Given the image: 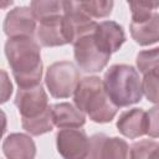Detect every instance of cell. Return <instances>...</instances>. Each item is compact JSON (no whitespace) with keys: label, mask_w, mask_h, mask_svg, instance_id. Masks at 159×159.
Returning <instances> with one entry per match:
<instances>
[{"label":"cell","mask_w":159,"mask_h":159,"mask_svg":"<svg viewBox=\"0 0 159 159\" xmlns=\"http://www.w3.org/2000/svg\"><path fill=\"white\" fill-rule=\"evenodd\" d=\"M5 56L19 88L41 84V48L32 37H12L5 42Z\"/></svg>","instance_id":"obj_1"},{"label":"cell","mask_w":159,"mask_h":159,"mask_svg":"<svg viewBox=\"0 0 159 159\" xmlns=\"http://www.w3.org/2000/svg\"><path fill=\"white\" fill-rule=\"evenodd\" d=\"M135 63L139 72L143 73V76L148 73L158 72L159 71V48L154 47L152 50L140 51L137 55Z\"/></svg>","instance_id":"obj_19"},{"label":"cell","mask_w":159,"mask_h":159,"mask_svg":"<svg viewBox=\"0 0 159 159\" xmlns=\"http://www.w3.org/2000/svg\"><path fill=\"white\" fill-rule=\"evenodd\" d=\"M80 81V71L70 61L53 62L46 70L45 83L53 98L71 97Z\"/></svg>","instance_id":"obj_4"},{"label":"cell","mask_w":159,"mask_h":159,"mask_svg":"<svg viewBox=\"0 0 159 159\" xmlns=\"http://www.w3.org/2000/svg\"><path fill=\"white\" fill-rule=\"evenodd\" d=\"M158 77L159 72L144 75L142 80V93L154 104L158 103Z\"/></svg>","instance_id":"obj_22"},{"label":"cell","mask_w":159,"mask_h":159,"mask_svg":"<svg viewBox=\"0 0 159 159\" xmlns=\"http://www.w3.org/2000/svg\"><path fill=\"white\" fill-rule=\"evenodd\" d=\"M63 29L68 43H75L83 36L93 34L97 22L86 15L77 1H63Z\"/></svg>","instance_id":"obj_7"},{"label":"cell","mask_w":159,"mask_h":159,"mask_svg":"<svg viewBox=\"0 0 159 159\" xmlns=\"http://www.w3.org/2000/svg\"><path fill=\"white\" fill-rule=\"evenodd\" d=\"M6 125H7V118L6 114L2 109H0V139L2 138L5 130H6Z\"/></svg>","instance_id":"obj_25"},{"label":"cell","mask_w":159,"mask_h":159,"mask_svg":"<svg viewBox=\"0 0 159 159\" xmlns=\"http://www.w3.org/2000/svg\"><path fill=\"white\" fill-rule=\"evenodd\" d=\"M37 43L43 47H56L67 45V39L63 29L62 15L52 16L40 21L39 27H36Z\"/></svg>","instance_id":"obj_12"},{"label":"cell","mask_w":159,"mask_h":159,"mask_svg":"<svg viewBox=\"0 0 159 159\" xmlns=\"http://www.w3.org/2000/svg\"><path fill=\"white\" fill-rule=\"evenodd\" d=\"M53 125L60 129H76L86 123V116L68 102H61L51 106Z\"/></svg>","instance_id":"obj_15"},{"label":"cell","mask_w":159,"mask_h":159,"mask_svg":"<svg viewBox=\"0 0 159 159\" xmlns=\"http://www.w3.org/2000/svg\"><path fill=\"white\" fill-rule=\"evenodd\" d=\"M118 132L129 138L135 139L147 134V112L143 108H132L119 114L117 119Z\"/></svg>","instance_id":"obj_13"},{"label":"cell","mask_w":159,"mask_h":159,"mask_svg":"<svg viewBox=\"0 0 159 159\" xmlns=\"http://www.w3.org/2000/svg\"><path fill=\"white\" fill-rule=\"evenodd\" d=\"M15 106L21 114V122L36 119L51 108L42 84L30 88H19L15 96Z\"/></svg>","instance_id":"obj_6"},{"label":"cell","mask_w":159,"mask_h":159,"mask_svg":"<svg viewBox=\"0 0 159 159\" xmlns=\"http://www.w3.org/2000/svg\"><path fill=\"white\" fill-rule=\"evenodd\" d=\"M30 9L37 21L57 15H63V1L56 0H34L30 2Z\"/></svg>","instance_id":"obj_17"},{"label":"cell","mask_w":159,"mask_h":159,"mask_svg":"<svg viewBox=\"0 0 159 159\" xmlns=\"http://www.w3.org/2000/svg\"><path fill=\"white\" fill-rule=\"evenodd\" d=\"M147 135L152 137L153 139L158 138L159 135V127H158V107H153L147 112Z\"/></svg>","instance_id":"obj_24"},{"label":"cell","mask_w":159,"mask_h":159,"mask_svg":"<svg viewBox=\"0 0 159 159\" xmlns=\"http://www.w3.org/2000/svg\"><path fill=\"white\" fill-rule=\"evenodd\" d=\"M2 152L7 159H35L36 144L25 133H11L4 139Z\"/></svg>","instance_id":"obj_14"},{"label":"cell","mask_w":159,"mask_h":159,"mask_svg":"<svg viewBox=\"0 0 159 159\" xmlns=\"http://www.w3.org/2000/svg\"><path fill=\"white\" fill-rule=\"evenodd\" d=\"M73 102L77 109L96 123H109L118 112L98 76L81 78L73 92Z\"/></svg>","instance_id":"obj_2"},{"label":"cell","mask_w":159,"mask_h":159,"mask_svg":"<svg viewBox=\"0 0 159 159\" xmlns=\"http://www.w3.org/2000/svg\"><path fill=\"white\" fill-rule=\"evenodd\" d=\"M132 11V21H143L149 19L157 10L159 2L158 1H130L128 2Z\"/></svg>","instance_id":"obj_21"},{"label":"cell","mask_w":159,"mask_h":159,"mask_svg":"<svg viewBox=\"0 0 159 159\" xmlns=\"http://www.w3.org/2000/svg\"><path fill=\"white\" fill-rule=\"evenodd\" d=\"M93 39L102 51L112 55L122 47L125 41V35L123 27L119 24L112 20H107L97 24L93 32Z\"/></svg>","instance_id":"obj_11"},{"label":"cell","mask_w":159,"mask_h":159,"mask_svg":"<svg viewBox=\"0 0 159 159\" xmlns=\"http://www.w3.org/2000/svg\"><path fill=\"white\" fill-rule=\"evenodd\" d=\"M14 4V1H4V2H0V7H6V6H10V5H12Z\"/></svg>","instance_id":"obj_26"},{"label":"cell","mask_w":159,"mask_h":159,"mask_svg":"<svg viewBox=\"0 0 159 159\" xmlns=\"http://www.w3.org/2000/svg\"><path fill=\"white\" fill-rule=\"evenodd\" d=\"M12 94V83L9 73L0 68V104L6 103Z\"/></svg>","instance_id":"obj_23"},{"label":"cell","mask_w":159,"mask_h":159,"mask_svg":"<svg viewBox=\"0 0 159 159\" xmlns=\"http://www.w3.org/2000/svg\"><path fill=\"white\" fill-rule=\"evenodd\" d=\"M80 9L92 17H106L111 15L114 2L112 0H96V1H77Z\"/></svg>","instance_id":"obj_20"},{"label":"cell","mask_w":159,"mask_h":159,"mask_svg":"<svg viewBox=\"0 0 159 159\" xmlns=\"http://www.w3.org/2000/svg\"><path fill=\"white\" fill-rule=\"evenodd\" d=\"M86 159H129V145L118 137L94 134L89 138V152Z\"/></svg>","instance_id":"obj_9"},{"label":"cell","mask_w":159,"mask_h":159,"mask_svg":"<svg viewBox=\"0 0 159 159\" xmlns=\"http://www.w3.org/2000/svg\"><path fill=\"white\" fill-rule=\"evenodd\" d=\"M73 55L78 68L86 73L101 72L111 60V55L97 46L93 34L83 36L73 43Z\"/></svg>","instance_id":"obj_5"},{"label":"cell","mask_w":159,"mask_h":159,"mask_svg":"<svg viewBox=\"0 0 159 159\" xmlns=\"http://www.w3.org/2000/svg\"><path fill=\"white\" fill-rule=\"evenodd\" d=\"M2 30L9 39L32 37L36 31V19L29 6H17L10 10L4 20Z\"/></svg>","instance_id":"obj_10"},{"label":"cell","mask_w":159,"mask_h":159,"mask_svg":"<svg viewBox=\"0 0 159 159\" xmlns=\"http://www.w3.org/2000/svg\"><path fill=\"white\" fill-rule=\"evenodd\" d=\"M102 82L109 99L118 108L135 104L142 99V80L138 71L130 65L111 66Z\"/></svg>","instance_id":"obj_3"},{"label":"cell","mask_w":159,"mask_h":159,"mask_svg":"<svg viewBox=\"0 0 159 159\" xmlns=\"http://www.w3.org/2000/svg\"><path fill=\"white\" fill-rule=\"evenodd\" d=\"M130 35L140 46L157 43L159 40V14L155 11L149 19L130 22Z\"/></svg>","instance_id":"obj_16"},{"label":"cell","mask_w":159,"mask_h":159,"mask_svg":"<svg viewBox=\"0 0 159 159\" xmlns=\"http://www.w3.org/2000/svg\"><path fill=\"white\" fill-rule=\"evenodd\" d=\"M159 144L153 139L134 142L129 149V159H158Z\"/></svg>","instance_id":"obj_18"},{"label":"cell","mask_w":159,"mask_h":159,"mask_svg":"<svg viewBox=\"0 0 159 159\" xmlns=\"http://www.w3.org/2000/svg\"><path fill=\"white\" fill-rule=\"evenodd\" d=\"M57 152L63 159H86L89 152V138L83 129H61L56 134Z\"/></svg>","instance_id":"obj_8"}]
</instances>
